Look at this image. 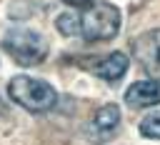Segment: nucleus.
Segmentation results:
<instances>
[{
  "mask_svg": "<svg viewBox=\"0 0 160 145\" xmlns=\"http://www.w3.org/2000/svg\"><path fill=\"white\" fill-rule=\"evenodd\" d=\"M118 125H120V108L112 105V102L102 105V108L95 112V118H92V128H95L98 132H112Z\"/></svg>",
  "mask_w": 160,
  "mask_h": 145,
  "instance_id": "0eeeda50",
  "label": "nucleus"
},
{
  "mask_svg": "<svg viewBox=\"0 0 160 145\" xmlns=\"http://www.w3.org/2000/svg\"><path fill=\"white\" fill-rule=\"evenodd\" d=\"M132 52L140 62V68L150 75V80L160 82V28L148 30L132 42Z\"/></svg>",
  "mask_w": 160,
  "mask_h": 145,
  "instance_id": "20e7f679",
  "label": "nucleus"
},
{
  "mask_svg": "<svg viewBox=\"0 0 160 145\" xmlns=\"http://www.w3.org/2000/svg\"><path fill=\"white\" fill-rule=\"evenodd\" d=\"M128 65H130L128 55L120 52V50H115V52H108L102 60H98L90 70H92V75H98V78H102L108 82H118L128 72Z\"/></svg>",
  "mask_w": 160,
  "mask_h": 145,
  "instance_id": "423d86ee",
  "label": "nucleus"
},
{
  "mask_svg": "<svg viewBox=\"0 0 160 145\" xmlns=\"http://www.w3.org/2000/svg\"><path fill=\"white\" fill-rule=\"evenodd\" d=\"M125 102L130 108H152L160 105V82L158 80H138L125 90Z\"/></svg>",
  "mask_w": 160,
  "mask_h": 145,
  "instance_id": "39448f33",
  "label": "nucleus"
},
{
  "mask_svg": "<svg viewBox=\"0 0 160 145\" xmlns=\"http://www.w3.org/2000/svg\"><path fill=\"white\" fill-rule=\"evenodd\" d=\"M80 35L90 42L95 40H110L120 32V10L102 0H90L85 8H80Z\"/></svg>",
  "mask_w": 160,
  "mask_h": 145,
  "instance_id": "f03ea898",
  "label": "nucleus"
},
{
  "mask_svg": "<svg viewBox=\"0 0 160 145\" xmlns=\"http://www.w3.org/2000/svg\"><path fill=\"white\" fill-rule=\"evenodd\" d=\"M55 28H58L65 38L80 35V20H78V15H75V12H62V15H58Z\"/></svg>",
  "mask_w": 160,
  "mask_h": 145,
  "instance_id": "6e6552de",
  "label": "nucleus"
},
{
  "mask_svg": "<svg viewBox=\"0 0 160 145\" xmlns=\"http://www.w3.org/2000/svg\"><path fill=\"white\" fill-rule=\"evenodd\" d=\"M8 95L30 112H48L58 102V92L45 80H35L30 75H15L8 82Z\"/></svg>",
  "mask_w": 160,
  "mask_h": 145,
  "instance_id": "7ed1b4c3",
  "label": "nucleus"
},
{
  "mask_svg": "<svg viewBox=\"0 0 160 145\" xmlns=\"http://www.w3.org/2000/svg\"><path fill=\"white\" fill-rule=\"evenodd\" d=\"M2 50L22 68H35L48 58V40L25 25H12L2 35Z\"/></svg>",
  "mask_w": 160,
  "mask_h": 145,
  "instance_id": "f257e3e1",
  "label": "nucleus"
},
{
  "mask_svg": "<svg viewBox=\"0 0 160 145\" xmlns=\"http://www.w3.org/2000/svg\"><path fill=\"white\" fill-rule=\"evenodd\" d=\"M140 135L150 138V140H160V110L150 112L140 120Z\"/></svg>",
  "mask_w": 160,
  "mask_h": 145,
  "instance_id": "1a4fd4ad",
  "label": "nucleus"
}]
</instances>
